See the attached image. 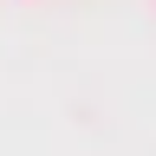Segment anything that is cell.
I'll use <instances>...</instances> for the list:
<instances>
[]
</instances>
